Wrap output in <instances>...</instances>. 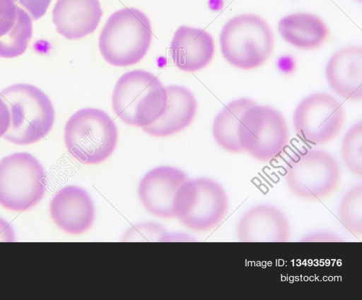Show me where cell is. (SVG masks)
<instances>
[{
    "instance_id": "24",
    "label": "cell",
    "mask_w": 362,
    "mask_h": 300,
    "mask_svg": "<svg viewBox=\"0 0 362 300\" xmlns=\"http://www.w3.org/2000/svg\"><path fill=\"white\" fill-rule=\"evenodd\" d=\"M303 242H339L341 241L340 237L329 232H314L302 238Z\"/></svg>"
},
{
    "instance_id": "3",
    "label": "cell",
    "mask_w": 362,
    "mask_h": 300,
    "mask_svg": "<svg viewBox=\"0 0 362 300\" xmlns=\"http://www.w3.org/2000/svg\"><path fill=\"white\" fill-rule=\"evenodd\" d=\"M167 103L165 88L160 79L144 70L123 74L117 81L112 106L124 123L144 128L158 120Z\"/></svg>"
},
{
    "instance_id": "9",
    "label": "cell",
    "mask_w": 362,
    "mask_h": 300,
    "mask_svg": "<svg viewBox=\"0 0 362 300\" xmlns=\"http://www.w3.org/2000/svg\"><path fill=\"white\" fill-rule=\"evenodd\" d=\"M341 169L329 153L308 150L296 154L287 163L285 181L297 196L305 200H319L332 194L337 188Z\"/></svg>"
},
{
    "instance_id": "15",
    "label": "cell",
    "mask_w": 362,
    "mask_h": 300,
    "mask_svg": "<svg viewBox=\"0 0 362 300\" xmlns=\"http://www.w3.org/2000/svg\"><path fill=\"white\" fill-rule=\"evenodd\" d=\"M325 76L331 89L351 101L362 99V49L342 48L335 52L326 66Z\"/></svg>"
},
{
    "instance_id": "21",
    "label": "cell",
    "mask_w": 362,
    "mask_h": 300,
    "mask_svg": "<svg viewBox=\"0 0 362 300\" xmlns=\"http://www.w3.org/2000/svg\"><path fill=\"white\" fill-rule=\"evenodd\" d=\"M339 216L342 224L357 236L362 234V186L349 190L342 197Z\"/></svg>"
},
{
    "instance_id": "6",
    "label": "cell",
    "mask_w": 362,
    "mask_h": 300,
    "mask_svg": "<svg viewBox=\"0 0 362 300\" xmlns=\"http://www.w3.org/2000/svg\"><path fill=\"white\" fill-rule=\"evenodd\" d=\"M228 199L223 188L208 178L187 180L173 200V213L186 227L206 232L216 227L225 217Z\"/></svg>"
},
{
    "instance_id": "16",
    "label": "cell",
    "mask_w": 362,
    "mask_h": 300,
    "mask_svg": "<svg viewBox=\"0 0 362 300\" xmlns=\"http://www.w3.org/2000/svg\"><path fill=\"white\" fill-rule=\"evenodd\" d=\"M102 16L99 0H57L52 22L65 38L78 40L95 30Z\"/></svg>"
},
{
    "instance_id": "19",
    "label": "cell",
    "mask_w": 362,
    "mask_h": 300,
    "mask_svg": "<svg viewBox=\"0 0 362 300\" xmlns=\"http://www.w3.org/2000/svg\"><path fill=\"white\" fill-rule=\"evenodd\" d=\"M278 30L286 42L307 50L320 47L329 37V29L322 20L308 13H296L282 18Z\"/></svg>"
},
{
    "instance_id": "7",
    "label": "cell",
    "mask_w": 362,
    "mask_h": 300,
    "mask_svg": "<svg viewBox=\"0 0 362 300\" xmlns=\"http://www.w3.org/2000/svg\"><path fill=\"white\" fill-rule=\"evenodd\" d=\"M45 169L31 154L16 152L0 161V205L13 211L28 210L46 190Z\"/></svg>"
},
{
    "instance_id": "12",
    "label": "cell",
    "mask_w": 362,
    "mask_h": 300,
    "mask_svg": "<svg viewBox=\"0 0 362 300\" xmlns=\"http://www.w3.org/2000/svg\"><path fill=\"white\" fill-rule=\"evenodd\" d=\"M51 217L64 232L78 235L92 225L95 209L89 194L82 188L67 186L59 190L49 205Z\"/></svg>"
},
{
    "instance_id": "10",
    "label": "cell",
    "mask_w": 362,
    "mask_h": 300,
    "mask_svg": "<svg viewBox=\"0 0 362 300\" xmlns=\"http://www.w3.org/2000/svg\"><path fill=\"white\" fill-rule=\"evenodd\" d=\"M345 120L342 104L323 92L310 95L295 109L293 124L296 133L305 141L322 145L334 139Z\"/></svg>"
},
{
    "instance_id": "5",
    "label": "cell",
    "mask_w": 362,
    "mask_h": 300,
    "mask_svg": "<svg viewBox=\"0 0 362 300\" xmlns=\"http://www.w3.org/2000/svg\"><path fill=\"white\" fill-rule=\"evenodd\" d=\"M222 55L232 66L250 70L262 65L272 54L274 35L268 23L253 14L228 20L219 37Z\"/></svg>"
},
{
    "instance_id": "14",
    "label": "cell",
    "mask_w": 362,
    "mask_h": 300,
    "mask_svg": "<svg viewBox=\"0 0 362 300\" xmlns=\"http://www.w3.org/2000/svg\"><path fill=\"white\" fill-rule=\"evenodd\" d=\"M174 64L185 72H194L205 68L212 60L215 45L206 31L182 25L175 31L170 44Z\"/></svg>"
},
{
    "instance_id": "22",
    "label": "cell",
    "mask_w": 362,
    "mask_h": 300,
    "mask_svg": "<svg viewBox=\"0 0 362 300\" xmlns=\"http://www.w3.org/2000/svg\"><path fill=\"white\" fill-rule=\"evenodd\" d=\"M341 156L349 170L355 176H362V124L353 125L341 143Z\"/></svg>"
},
{
    "instance_id": "26",
    "label": "cell",
    "mask_w": 362,
    "mask_h": 300,
    "mask_svg": "<svg viewBox=\"0 0 362 300\" xmlns=\"http://www.w3.org/2000/svg\"><path fill=\"white\" fill-rule=\"evenodd\" d=\"M15 233L11 225L0 217V242H13L15 241Z\"/></svg>"
},
{
    "instance_id": "13",
    "label": "cell",
    "mask_w": 362,
    "mask_h": 300,
    "mask_svg": "<svg viewBox=\"0 0 362 300\" xmlns=\"http://www.w3.org/2000/svg\"><path fill=\"white\" fill-rule=\"evenodd\" d=\"M241 242H287L291 236L288 219L277 208L269 204L255 205L247 210L237 225Z\"/></svg>"
},
{
    "instance_id": "18",
    "label": "cell",
    "mask_w": 362,
    "mask_h": 300,
    "mask_svg": "<svg viewBox=\"0 0 362 300\" xmlns=\"http://www.w3.org/2000/svg\"><path fill=\"white\" fill-rule=\"evenodd\" d=\"M167 103L160 118L142 128L146 133L156 137L174 135L187 128L193 121L197 109L192 92L180 85L165 87Z\"/></svg>"
},
{
    "instance_id": "11",
    "label": "cell",
    "mask_w": 362,
    "mask_h": 300,
    "mask_svg": "<svg viewBox=\"0 0 362 300\" xmlns=\"http://www.w3.org/2000/svg\"><path fill=\"white\" fill-rule=\"evenodd\" d=\"M187 180L181 169L161 166L147 172L139 182L138 194L144 208L151 215L174 217L173 200L180 186Z\"/></svg>"
},
{
    "instance_id": "8",
    "label": "cell",
    "mask_w": 362,
    "mask_h": 300,
    "mask_svg": "<svg viewBox=\"0 0 362 300\" xmlns=\"http://www.w3.org/2000/svg\"><path fill=\"white\" fill-rule=\"evenodd\" d=\"M238 137L243 151L257 161L268 162L284 150L289 141V131L279 110L254 104L240 121Z\"/></svg>"
},
{
    "instance_id": "17",
    "label": "cell",
    "mask_w": 362,
    "mask_h": 300,
    "mask_svg": "<svg viewBox=\"0 0 362 300\" xmlns=\"http://www.w3.org/2000/svg\"><path fill=\"white\" fill-rule=\"evenodd\" d=\"M33 21L18 0H0V57L14 58L26 51Z\"/></svg>"
},
{
    "instance_id": "1",
    "label": "cell",
    "mask_w": 362,
    "mask_h": 300,
    "mask_svg": "<svg viewBox=\"0 0 362 300\" xmlns=\"http://www.w3.org/2000/svg\"><path fill=\"white\" fill-rule=\"evenodd\" d=\"M151 40L148 18L137 8L125 7L107 18L100 32L98 45L107 63L124 67L140 61L146 54Z\"/></svg>"
},
{
    "instance_id": "20",
    "label": "cell",
    "mask_w": 362,
    "mask_h": 300,
    "mask_svg": "<svg viewBox=\"0 0 362 300\" xmlns=\"http://www.w3.org/2000/svg\"><path fill=\"white\" fill-rule=\"evenodd\" d=\"M255 102L249 98H239L228 103L215 116L212 134L216 143L233 153L243 152L238 137L240 121L245 112Z\"/></svg>"
},
{
    "instance_id": "2",
    "label": "cell",
    "mask_w": 362,
    "mask_h": 300,
    "mask_svg": "<svg viewBox=\"0 0 362 300\" xmlns=\"http://www.w3.org/2000/svg\"><path fill=\"white\" fill-rule=\"evenodd\" d=\"M11 121L4 137L17 145L34 143L44 138L54 122V109L47 95L30 84L11 85L0 92Z\"/></svg>"
},
{
    "instance_id": "23",
    "label": "cell",
    "mask_w": 362,
    "mask_h": 300,
    "mask_svg": "<svg viewBox=\"0 0 362 300\" xmlns=\"http://www.w3.org/2000/svg\"><path fill=\"white\" fill-rule=\"evenodd\" d=\"M51 1L18 0V4L30 16L33 20H37L46 13Z\"/></svg>"
},
{
    "instance_id": "25",
    "label": "cell",
    "mask_w": 362,
    "mask_h": 300,
    "mask_svg": "<svg viewBox=\"0 0 362 300\" xmlns=\"http://www.w3.org/2000/svg\"><path fill=\"white\" fill-rule=\"evenodd\" d=\"M11 121V115L8 107L4 100L0 97V137L7 131Z\"/></svg>"
},
{
    "instance_id": "4",
    "label": "cell",
    "mask_w": 362,
    "mask_h": 300,
    "mask_svg": "<svg viewBox=\"0 0 362 300\" xmlns=\"http://www.w3.org/2000/svg\"><path fill=\"white\" fill-rule=\"evenodd\" d=\"M117 128L103 110L83 108L68 119L64 142L69 152L85 164H96L107 160L117 143Z\"/></svg>"
}]
</instances>
